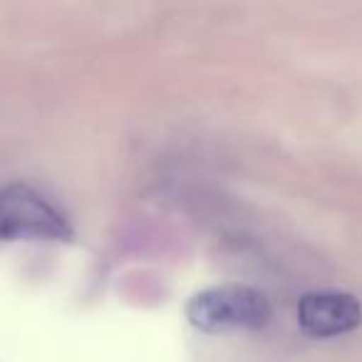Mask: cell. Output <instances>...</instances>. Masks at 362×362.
<instances>
[{"label":"cell","instance_id":"obj_1","mask_svg":"<svg viewBox=\"0 0 362 362\" xmlns=\"http://www.w3.org/2000/svg\"><path fill=\"white\" fill-rule=\"evenodd\" d=\"M273 310L261 291L241 283L214 286L197 293L187 305V317L202 332H231V330H258L268 325Z\"/></svg>","mask_w":362,"mask_h":362},{"label":"cell","instance_id":"obj_2","mask_svg":"<svg viewBox=\"0 0 362 362\" xmlns=\"http://www.w3.org/2000/svg\"><path fill=\"white\" fill-rule=\"evenodd\" d=\"M0 236L67 241L72 228L42 194L28 184H11L0 192Z\"/></svg>","mask_w":362,"mask_h":362},{"label":"cell","instance_id":"obj_3","mask_svg":"<svg viewBox=\"0 0 362 362\" xmlns=\"http://www.w3.org/2000/svg\"><path fill=\"white\" fill-rule=\"evenodd\" d=\"M362 322V305L342 291L308 293L298 303V325L310 337H337Z\"/></svg>","mask_w":362,"mask_h":362}]
</instances>
